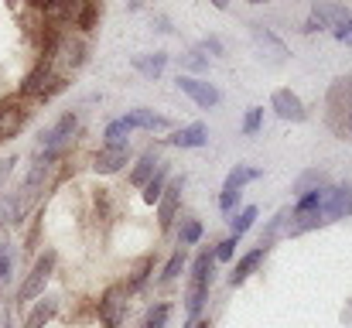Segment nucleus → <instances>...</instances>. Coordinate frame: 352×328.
<instances>
[{
	"label": "nucleus",
	"mask_w": 352,
	"mask_h": 328,
	"mask_svg": "<svg viewBox=\"0 0 352 328\" xmlns=\"http://www.w3.org/2000/svg\"><path fill=\"white\" fill-rule=\"evenodd\" d=\"M325 182V175H318V171H311V175H305L301 182H298V192H308V185H322Z\"/></svg>",
	"instance_id": "obj_33"
},
{
	"label": "nucleus",
	"mask_w": 352,
	"mask_h": 328,
	"mask_svg": "<svg viewBox=\"0 0 352 328\" xmlns=\"http://www.w3.org/2000/svg\"><path fill=\"white\" fill-rule=\"evenodd\" d=\"M270 107H274L277 116H284V120H294V123L305 120V103H301L291 89H277V93L270 96Z\"/></svg>",
	"instance_id": "obj_11"
},
{
	"label": "nucleus",
	"mask_w": 352,
	"mask_h": 328,
	"mask_svg": "<svg viewBox=\"0 0 352 328\" xmlns=\"http://www.w3.org/2000/svg\"><path fill=\"white\" fill-rule=\"evenodd\" d=\"M206 48H212V52H216V55H219V52H223V45H219V41H216V38H209V41H206Z\"/></svg>",
	"instance_id": "obj_37"
},
{
	"label": "nucleus",
	"mask_w": 352,
	"mask_h": 328,
	"mask_svg": "<svg viewBox=\"0 0 352 328\" xmlns=\"http://www.w3.org/2000/svg\"><path fill=\"white\" fill-rule=\"evenodd\" d=\"M253 219H256V209H253V206H246V209H243V212L233 219V236H236V239H239V236H243V232L253 226Z\"/></svg>",
	"instance_id": "obj_26"
},
{
	"label": "nucleus",
	"mask_w": 352,
	"mask_h": 328,
	"mask_svg": "<svg viewBox=\"0 0 352 328\" xmlns=\"http://www.w3.org/2000/svg\"><path fill=\"white\" fill-rule=\"evenodd\" d=\"M164 322H168V305H157V308L147 311V318H144L140 328H164Z\"/></svg>",
	"instance_id": "obj_27"
},
{
	"label": "nucleus",
	"mask_w": 352,
	"mask_h": 328,
	"mask_svg": "<svg viewBox=\"0 0 352 328\" xmlns=\"http://www.w3.org/2000/svg\"><path fill=\"white\" fill-rule=\"evenodd\" d=\"M182 267H185V253H175V256L168 260V267H164V274H161V284H168V281H175Z\"/></svg>",
	"instance_id": "obj_28"
},
{
	"label": "nucleus",
	"mask_w": 352,
	"mask_h": 328,
	"mask_svg": "<svg viewBox=\"0 0 352 328\" xmlns=\"http://www.w3.org/2000/svg\"><path fill=\"white\" fill-rule=\"evenodd\" d=\"M164 62H168V55H161V52H154L151 58H137V69H140L144 76H161V69H164Z\"/></svg>",
	"instance_id": "obj_24"
},
{
	"label": "nucleus",
	"mask_w": 352,
	"mask_h": 328,
	"mask_svg": "<svg viewBox=\"0 0 352 328\" xmlns=\"http://www.w3.org/2000/svg\"><path fill=\"white\" fill-rule=\"evenodd\" d=\"M206 123H188V127H182L178 133H171V144L175 147H202L206 144Z\"/></svg>",
	"instance_id": "obj_17"
},
{
	"label": "nucleus",
	"mask_w": 352,
	"mask_h": 328,
	"mask_svg": "<svg viewBox=\"0 0 352 328\" xmlns=\"http://www.w3.org/2000/svg\"><path fill=\"white\" fill-rule=\"evenodd\" d=\"M157 168H161V161H157V154H154V151H147V154H144V157L137 161V168H133V175H130V182L144 188V185H147V182L154 178V171H157Z\"/></svg>",
	"instance_id": "obj_19"
},
{
	"label": "nucleus",
	"mask_w": 352,
	"mask_h": 328,
	"mask_svg": "<svg viewBox=\"0 0 352 328\" xmlns=\"http://www.w3.org/2000/svg\"><path fill=\"white\" fill-rule=\"evenodd\" d=\"M260 120H263V109L253 107L246 113V120H243V133H256V130H260Z\"/></svg>",
	"instance_id": "obj_29"
},
{
	"label": "nucleus",
	"mask_w": 352,
	"mask_h": 328,
	"mask_svg": "<svg viewBox=\"0 0 352 328\" xmlns=\"http://www.w3.org/2000/svg\"><path fill=\"white\" fill-rule=\"evenodd\" d=\"M147 270H151V256H144V260L137 263V270H133V277H130V284H126V287H130V291H133V287H140V284H144V277H147Z\"/></svg>",
	"instance_id": "obj_30"
},
{
	"label": "nucleus",
	"mask_w": 352,
	"mask_h": 328,
	"mask_svg": "<svg viewBox=\"0 0 352 328\" xmlns=\"http://www.w3.org/2000/svg\"><path fill=\"white\" fill-rule=\"evenodd\" d=\"M329 109H332V120L339 130H346L352 123V79H339L329 89Z\"/></svg>",
	"instance_id": "obj_6"
},
{
	"label": "nucleus",
	"mask_w": 352,
	"mask_h": 328,
	"mask_svg": "<svg viewBox=\"0 0 352 328\" xmlns=\"http://www.w3.org/2000/svg\"><path fill=\"white\" fill-rule=\"evenodd\" d=\"M182 62H185L192 72H202V69H209V58H202V52H188Z\"/></svg>",
	"instance_id": "obj_31"
},
{
	"label": "nucleus",
	"mask_w": 352,
	"mask_h": 328,
	"mask_svg": "<svg viewBox=\"0 0 352 328\" xmlns=\"http://www.w3.org/2000/svg\"><path fill=\"white\" fill-rule=\"evenodd\" d=\"M178 89H182L185 96H192L199 107H206V109L219 103V89L209 86V83H202V79H195V76H182V79H178Z\"/></svg>",
	"instance_id": "obj_9"
},
{
	"label": "nucleus",
	"mask_w": 352,
	"mask_h": 328,
	"mask_svg": "<svg viewBox=\"0 0 352 328\" xmlns=\"http://www.w3.org/2000/svg\"><path fill=\"white\" fill-rule=\"evenodd\" d=\"M126 161H130V147H103L93 157V171L96 175H117Z\"/></svg>",
	"instance_id": "obj_10"
},
{
	"label": "nucleus",
	"mask_w": 352,
	"mask_h": 328,
	"mask_svg": "<svg viewBox=\"0 0 352 328\" xmlns=\"http://www.w3.org/2000/svg\"><path fill=\"white\" fill-rule=\"evenodd\" d=\"M7 277H10V253H3V256H0V284H3Z\"/></svg>",
	"instance_id": "obj_35"
},
{
	"label": "nucleus",
	"mask_w": 352,
	"mask_h": 328,
	"mask_svg": "<svg viewBox=\"0 0 352 328\" xmlns=\"http://www.w3.org/2000/svg\"><path fill=\"white\" fill-rule=\"evenodd\" d=\"M79 130V116L76 113H65V116H58L55 120V127L41 137V151H45V161H52V157H58V151L72 140V133Z\"/></svg>",
	"instance_id": "obj_4"
},
{
	"label": "nucleus",
	"mask_w": 352,
	"mask_h": 328,
	"mask_svg": "<svg viewBox=\"0 0 352 328\" xmlns=\"http://www.w3.org/2000/svg\"><path fill=\"white\" fill-rule=\"evenodd\" d=\"M178 236H182L185 246H195V243L202 239V226H199L195 219H188V222H182V232H178Z\"/></svg>",
	"instance_id": "obj_25"
},
{
	"label": "nucleus",
	"mask_w": 352,
	"mask_h": 328,
	"mask_svg": "<svg viewBox=\"0 0 352 328\" xmlns=\"http://www.w3.org/2000/svg\"><path fill=\"white\" fill-rule=\"evenodd\" d=\"M236 243H239L236 236H230L226 243H219V250H216V260H230V256L236 253Z\"/></svg>",
	"instance_id": "obj_32"
},
{
	"label": "nucleus",
	"mask_w": 352,
	"mask_h": 328,
	"mask_svg": "<svg viewBox=\"0 0 352 328\" xmlns=\"http://www.w3.org/2000/svg\"><path fill=\"white\" fill-rule=\"evenodd\" d=\"M346 130H349V137H352V123H349V127H346Z\"/></svg>",
	"instance_id": "obj_39"
},
{
	"label": "nucleus",
	"mask_w": 352,
	"mask_h": 328,
	"mask_svg": "<svg viewBox=\"0 0 352 328\" xmlns=\"http://www.w3.org/2000/svg\"><path fill=\"white\" fill-rule=\"evenodd\" d=\"M352 212V188H329L325 202H322V216L342 219Z\"/></svg>",
	"instance_id": "obj_12"
},
{
	"label": "nucleus",
	"mask_w": 352,
	"mask_h": 328,
	"mask_svg": "<svg viewBox=\"0 0 352 328\" xmlns=\"http://www.w3.org/2000/svg\"><path fill=\"white\" fill-rule=\"evenodd\" d=\"M349 21V10L346 7H336V3H318L315 10H311V17L305 21V31H322V28H329V24H346Z\"/></svg>",
	"instance_id": "obj_8"
},
{
	"label": "nucleus",
	"mask_w": 352,
	"mask_h": 328,
	"mask_svg": "<svg viewBox=\"0 0 352 328\" xmlns=\"http://www.w3.org/2000/svg\"><path fill=\"white\" fill-rule=\"evenodd\" d=\"M123 127L126 130H164L168 127V120L164 116H157V113H151V109H133V113H126L123 116Z\"/></svg>",
	"instance_id": "obj_15"
},
{
	"label": "nucleus",
	"mask_w": 352,
	"mask_h": 328,
	"mask_svg": "<svg viewBox=\"0 0 352 328\" xmlns=\"http://www.w3.org/2000/svg\"><path fill=\"white\" fill-rule=\"evenodd\" d=\"M256 178H260V171H253V168H233L230 178H226V188H230V192H239L243 185H250V182H256Z\"/></svg>",
	"instance_id": "obj_22"
},
{
	"label": "nucleus",
	"mask_w": 352,
	"mask_h": 328,
	"mask_svg": "<svg viewBox=\"0 0 352 328\" xmlns=\"http://www.w3.org/2000/svg\"><path fill=\"white\" fill-rule=\"evenodd\" d=\"M192 328H209V322H195V325Z\"/></svg>",
	"instance_id": "obj_38"
},
{
	"label": "nucleus",
	"mask_w": 352,
	"mask_h": 328,
	"mask_svg": "<svg viewBox=\"0 0 352 328\" xmlns=\"http://www.w3.org/2000/svg\"><path fill=\"white\" fill-rule=\"evenodd\" d=\"M318 222H325L322 209H318V212H294V222L287 226V232L298 236V232H305V229H311V226H318Z\"/></svg>",
	"instance_id": "obj_21"
},
{
	"label": "nucleus",
	"mask_w": 352,
	"mask_h": 328,
	"mask_svg": "<svg viewBox=\"0 0 352 328\" xmlns=\"http://www.w3.org/2000/svg\"><path fill=\"white\" fill-rule=\"evenodd\" d=\"M55 89H62V79L55 76V69H52L48 58L38 62V65L24 76V83H21V93H24V96H34V100H45V96H52Z\"/></svg>",
	"instance_id": "obj_2"
},
{
	"label": "nucleus",
	"mask_w": 352,
	"mask_h": 328,
	"mask_svg": "<svg viewBox=\"0 0 352 328\" xmlns=\"http://www.w3.org/2000/svg\"><path fill=\"white\" fill-rule=\"evenodd\" d=\"M55 311H58V301H55V298H41V301H38V308L28 315L24 328H45L52 318H55Z\"/></svg>",
	"instance_id": "obj_18"
},
{
	"label": "nucleus",
	"mask_w": 352,
	"mask_h": 328,
	"mask_svg": "<svg viewBox=\"0 0 352 328\" xmlns=\"http://www.w3.org/2000/svg\"><path fill=\"white\" fill-rule=\"evenodd\" d=\"M123 315H126V287L113 284V287H107V294L100 301V318H103L107 328H120Z\"/></svg>",
	"instance_id": "obj_7"
},
{
	"label": "nucleus",
	"mask_w": 352,
	"mask_h": 328,
	"mask_svg": "<svg viewBox=\"0 0 352 328\" xmlns=\"http://www.w3.org/2000/svg\"><path fill=\"white\" fill-rule=\"evenodd\" d=\"M52 270H55V253H45L34 267H31V274H28V281L21 284V291H17V301L21 305H28V301H34L41 291H45V284H48V277H52Z\"/></svg>",
	"instance_id": "obj_5"
},
{
	"label": "nucleus",
	"mask_w": 352,
	"mask_h": 328,
	"mask_svg": "<svg viewBox=\"0 0 352 328\" xmlns=\"http://www.w3.org/2000/svg\"><path fill=\"white\" fill-rule=\"evenodd\" d=\"M182 178H175L171 185H164V195H161V202H157V219H161V229H168L171 226V219H175V209H178V199H182Z\"/></svg>",
	"instance_id": "obj_13"
},
{
	"label": "nucleus",
	"mask_w": 352,
	"mask_h": 328,
	"mask_svg": "<svg viewBox=\"0 0 352 328\" xmlns=\"http://www.w3.org/2000/svg\"><path fill=\"white\" fill-rule=\"evenodd\" d=\"M263 253H267V239H260V246H256V250H250L246 256H239V263H236L233 274H230V284H233V287L236 284H243V281H246L260 263H263Z\"/></svg>",
	"instance_id": "obj_14"
},
{
	"label": "nucleus",
	"mask_w": 352,
	"mask_h": 328,
	"mask_svg": "<svg viewBox=\"0 0 352 328\" xmlns=\"http://www.w3.org/2000/svg\"><path fill=\"white\" fill-rule=\"evenodd\" d=\"M82 58H86V45H82L79 38H62V41L55 45V52L48 55V62H52V69H55V76H58V79H62L65 72L79 69V65H82Z\"/></svg>",
	"instance_id": "obj_3"
},
{
	"label": "nucleus",
	"mask_w": 352,
	"mask_h": 328,
	"mask_svg": "<svg viewBox=\"0 0 352 328\" xmlns=\"http://www.w3.org/2000/svg\"><path fill=\"white\" fill-rule=\"evenodd\" d=\"M336 38H339L342 45H352V17L346 21V24H339V28H336Z\"/></svg>",
	"instance_id": "obj_34"
},
{
	"label": "nucleus",
	"mask_w": 352,
	"mask_h": 328,
	"mask_svg": "<svg viewBox=\"0 0 352 328\" xmlns=\"http://www.w3.org/2000/svg\"><path fill=\"white\" fill-rule=\"evenodd\" d=\"M21 127H24V109L14 107V103H3L0 107V140L14 137Z\"/></svg>",
	"instance_id": "obj_16"
},
{
	"label": "nucleus",
	"mask_w": 352,
	"mask_h": 328,
	"mask_svg": "<svg viewBox=\"0 0 352 328\" xmlns=\"http://www.w3.org/2000/svg\"><path fill=\"white\" fill-rule=\"evenodd\" d=\"M10 164H14V157H7V161H3V164H0V182H3V178H7V175H10Z\"/></svg>",
	"instance_id": "obj_36"
},
{
	"label": "nucleus",
	"mask_w": 352,
	"mask_h": 328,
	"mask_svg": "<svg viewBox=\"0 0 352 328\" xmlns=\"http://www.w3.org/2000/svg\"><path fill=\"white\" fill-rule=\"evenodd\" d=\"M212 260H216L212 253H199V260H195V267H192V287H188V298H185L188 318H199V311H202V301H206V294H209Z\"/></svg>",
	"instance_id": "obj_1"
},
{
	"label": "nucleus",
	"mask_w": 352,
	"mask_h": 328,
	"mask_svg": "<svg viewBox=\"0 0 352 328\" xmlns=\"http://www.w3.org/2000/svg\"><path fill=\"white\" fill-rule=\"evenodd\" d=\"M126 133H130V130L123 127V120H113V123L107 127V133H103V137H107V147H126Z\"/></svg>",
	"instance_id": "obj_23"
},
{
	"label": "nucleus",
	"mask_w": 352,
	"mask_h": 328,
	"mask_svg": "<svg viewBox=\"0 0 352 328\" xmlns=\"http://www.w3.org/2000/svg\"><path fill=\"white\" fill-rule=\"evenodd\" d=\"M164 178H168V168L161 164L157 171H154V178L144 185V202L147 206H154V202H161V195H164Z\"/></svg>",
	"instance_id": "obj_20"
}]
</instances>
